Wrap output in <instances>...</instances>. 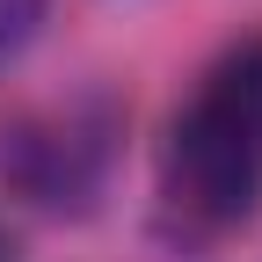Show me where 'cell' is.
<instances>
[{
    "label": "cell",
    "mask_w": 262,
    "mask_h": 262,
    "mask_svg": "<svg viewBox=\"0 0 262 262\" xmlns=\"http://www.w3.org/2000/svg\"><path fill=\"white\" fill-rule=\"evenodd\" d=\"M0 262H15V255H8V233H0Z\"/></svg>",
    "instance_id": "3"
},
{
    "label": "cell",
    "mask_w": 262,
    "mask_h": 262,
    "mask_svg": "<svg viewBox=\"0 0 262 262\" xmlns=\"http://www.w3.org/2000/svg\"><path fill=\"white\" fill-rule=\"evenodd\" d=\"M160 211L182 241H219L262 211V29L196 73L160 146Z\"/></svg>",
    "instance_id": "1"
},
{
    "label": "cell",
    "mask_w": 262,
    "mask_h": 262,
    "mask_svg": "<svg viewBox=\"0 0 262 262\" xmlns=\"http://www.w3.org/2000/svg\"><path fill=\"white\" fill-rule=\"evenodd\" d=\"M37 15H44V0H0V58L22 51V37L37 29Z\"/></svg>",
    "instance_id": "2"
}]
</instances>
